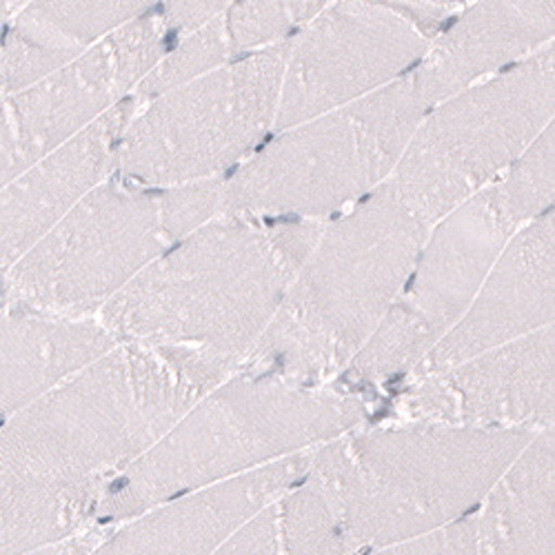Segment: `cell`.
<instances>
[{
    "instance_id": "484cf974",
    "label": "cell",
    "mask_w": 555,
    "mask_h": 555,
    "mask_svg": "<svg viewBox=\"0 0 555 555\" xmlns=\"http://www.w3.org/2000/svg\"><path fill=\"white\" fill-rule=\"evenodd\" d=\"M222 180L216 178L160 190L163 224L173 245L220 216Z\"/></svg>"
},
{
    "instance_id": "277c9868",
    "label": "cell",
    "mask_w": 555,
    "mask_h": 555,
    "mask_svg": "<svg viewBox=\"0 0 555 555\" xmlns=\"http://www.w3.org/2000/svg\"><path fill=\"white\" fill-rule=\"evenodd\" d=\"M369 411L372 402L336 383L298 387L236 369L105 485L96 522L118 525L171 498L313 451L353 431Z\"/></svg>"
},
{
    "instance_id": "8fae6325",
    "label": "cell",
    "mask_w": 555,
    "mask_h": 555,
    "mask_svg": "<svg viewBox=\"0 0 555 555\" xmlns=\"http://www.w3.org/2000/svg\"><path fill=\"white\" fill-rule=\"evenodd\" d=\"M176 40L154 3L74 63L0 96V188L129 99Z\"/></svg>"
},
{
    "instance_id": "83f0119b",
    "label": "cell",
    "mask_w": 555,
    "mask_h": 555,
    "mask_svg": "<svg viewBox=\"0 0 555 555\" xmlns=\"http://www.w3.org/2000/svg\"><path fill=\"white\" fill-rule=\"evenodd\" d=\"M229 3H160V14L167 27L180 38L184 34H192L214 18H218Z\"/></svg>"
},
{
    "instance_id": "603a6c76",
    "label": "cell",
    "mask_w": 555,
    "mask_h": 555,
    "mask_svg": "<svg viewBox=\"0 0 555 555\" xmlns=\"http://www.w3.org/2000/svg\"><path fill=\"white\" fill-rule=\"evenodd\" d=\"M224 12L205 27L180 36L171 44V50L163 56V61L133 89L131 96L138 105H145L167 94V91L190 85L224 67L227 63L236 61L224 27Z\"/></svg>"
},
{
    "instance_id": "6da1fadb",
    "label": "cell",
    "mask_w": 555,
    "mask_h": 555,
    "mask_svg": "<svg viewBox=\"0 0 555 555\" xmlns=\"http://www.w3.org/2000/svg\"><path fill=\"white\" fill-rule=\"evenodd\" d=\"M325 227L220 214L150 262L96 320L118 343L192 347L238 364Z\"/></svg>"
},
{
    "instance_id": "7402d4cb",
    "label": "cell",
    "mask_w": 555,
    "mask_h": 555,
    "mask_svg": "<svg viewBox=\"0 0 555 555\" xmlns=\"http://www.w3.org/2000/svg\"><path fill=\"white\" fill-rule=\"evenodd\" d=\"M332 504L307 478L245 520L214 555H360Z\"/></svg>"
},
{
    "instance_id": "8992f818",
    "label": "cell",
    "mask_w": 555,
    "mask_h": 555,
    "mask_svg": "<svg viewBox=\"0 0 555 555\" xmlns=\"http://www.w3.org/2000/svg\"><path fill=\"white\" fill-rule=\"evenodd\" d=\"M425 114L404 76L372 96L278 131L224 176L220 214L330 222L389 182Z\"/></svg>"
},
{
    "instance_id": "52a82bcc",
    "label": "cell",
    "mask_w": 555,
    "mask_h": 555,
    "mask_svg": "<svg viewBox=\"0 0 555 555\" xmlns=\"http://www.w3.org/2000/svg\"><path fill=\"white\" fill-rule=\"evenodd\" d=\"M553 42L434 105L415 127L389 182L429 227L487 190L553 125Z\"/></svg>"
},
{
    "instance_id": "9c48e42d",
    "label": "cell",
    "mask_w": 555,
    "mask_h": 555,
    "mask_svg": "<svg viewBox=\"0 0 555 555\" xmlns=\"http://www.w3.org/2000/svg\"><path fill=\"white\" fill-rule=\"evenodd\" d=\"M522 227L495 182L431 224L398 298L334 383L374 402L383 389L409 380L465 315L495 260Z\"/></svg>"
},
{
    "instance_id": "d4e9b609",
    "label": "cell",
    "mask_w": 555,
    "mask_h": 555,
    "mask_svg": "<svg viewBox=\"0 0 555 555\" xmlns=\"http://www.w3.org/2000/svg\"><path fill=\"white\" fill-rule=\"evenodd\" d=\"M553 141L551 125L522 154V158L495 180L502 196L525 224L553 209Z\"/></svg>"
},
{
    "instance_id": "7c38bea8",
    "label": "cell",
    "mask_w": 555,
    "mask_h": 555,
    "mask_svg": "<svg viewBox=\"0 0 555 555\" xmlns=\"http://www.w3.org/2000/svg\"><path fill=\"white\" fill-rule=\"evenodd\" d=\"M429 38L391 3H327L294 38L273 131L330 114L409 76Z\"/></svg>"
},
{
    "instance_id": "4316f807",
    "label": "cell",
    "mask_w": 555,
    "mask_h": 555,
    "mask_svg": "<svg viewBox=\"0 0 555 555\" xmlns=\"http://www.w3.org/2000/svg\"><path fill=\"white\" fill-rule=\"evenodd\" d=\"M474 514L438 531L376 548H366L360 555H478Z\"/></svg>"
},
{
    "instance_id": "7a4b0ae2",
    "label": "cell",
    "mask_w": 555,
    "mask_h": 555,
    "mask_svg": "<svg viewBox=\"0 0 555 555\" xmlns=\"http://www.w3.org/2000/svg\"><path fill=\"white\" fill-rule=\"evenodd\" d=\"M236 366L192 347L118 343L0 427V474L109 482Z\"/></svg>"
},
{
    "instance_id": "44dd1931",
    "label": "cell",
    "mask_w": 555,
    "mask_h": 555,
    "mask_svg": "<svg viewBox=\"0 0 555 555\" xmlns=\"http://www.w3.org/2000/svg\"><path fill=\"white\" fill-rule=\"evenodd\" d=\"M105 485L0 474V555H34L99 525Z\"/></svg>"
},
{
    "instance_id": "4dcf8cb0",
    "label": "cell",
    "mask_w": 555,
    "mask_h": 555,
    "mask_svg": "<svg viewBox=\"0 0 555 555\" xmlns=\"http://www.w3.org/2000/svg\"><path fill=\"white\" fill-rule=\"evenodd\" d=\"M18 5L16 3H0V40H3V34H5V29H8V25H10Z\"/></svg>"
},
{
    "instance_id": "5bb4252c",
    "label": "cell",
    "mask_w": 555,
    "mask_h": 555,
    "mask_svg": "<svg viewBox=\"0 0 555 555\" xmlns=\"http://www.w3.org/2000/svg\"><path fill=\"white\" fill-rule=\"evenodd\" d=\"M553 243L555 224L551 209L525 224L508 241L465 315L434 347L411 378L444 372L453 364L553 325Z\"/></svg>"
},
{
    "instance_id": "30bf717a",
    "label": "cell",
    "mask_w": 555,
    "mask_h": 555,
    "mask_svg": "<svg viewBox=\"0 0 555 555\" xmlns=\"http://www.w3.org/2000/svg\"><path fill=\"white\" fill-rule=\"evenodd\" d=\"M160 190L112 173L3 278L0 307L85 320L171 247Z\"/></svg>"
},
{
    "instance_id": "e0dca14e",
    "label": "cell",
    "mask_w": 555,
    "mask_h": 555,
    "mask_svg": "<svg viewBox=\"0 0 555 555\" xmlns=\"http://www.w3.org/2000/svg\"><path fill=\"white\" fill-rule=\"evenodd\" d=\"M555 3H474L429 44L409 78L427 112L551 44Z\"/></svg>"
},
{
    "instance_id": "cb8c5ba5",
    "label": "cell",
    "mask_w": 555,
    "mask_h": 555,
    "mask_svg": "<svg viewBox=\"0 0 555 555\" xmlns=\"http://www.w3.org/2000/svg\"><path fill=\"white\" fill-rule=\"evenodd\" d=\"M327 3H229L224 27L236 59L292 40Z\"/></svg>"
},
{
    "instance_id": "ba28073f",
    "label": "cell",
    "mask_w": 555,
    "mask_h": 555,
    "mask_svg": "<svg viewBox=\"0 0 555 555\" xmlns=\"http://www.w3.org/2000/svg\"><path fill=\"white\" fill-rule=\"evenodd\" d=\"M292 40L227 63L138 107L114 173L145 190L224 178L275 127Z\"/></svg>"
},
{
    "instance_id": "3957f363",
    "label": "cell",
    "mask_w": 555,
    "mask_h": 555,
    "mask_svg": "<svg viewBox=\"0 0 555 555\" xmlns=\"http://www.w3.org/2000/svg\"><path fill=\"white\" fill-rule=\"evenodd\" d=\"M429 229L391 182L332 218L236 369L298 387L334 383L398 298Z\"/></svg>"
},
{
    "instance_id": "d6986e66",
    "label": "cell",
    "mask_w": 555,
    "mask_h": 555,
    "mask_svg": "<svg viewBox=\"0 0 555 555\" xmlns=\"http://www.w3.org/2000/svg\"><path fill=\"white\" fill-rule=\"evenodd\" d=\"M154 3H21L0 40V96L80 59Z\"/></svg>"
},
{
    "instance_id": "f1b7e54d",
    "label": "cell",
    "mask_w": 555,
    "mask_h": 555,
    "mask_svg": "<svg viewBox=\"0 0 555 555\" xmlns=\"http://www.w3.org/2000/svg\"><path fill=\"white\" fill-rule=\"evenodd\" d=\"M404 18H409L421 31H425L429 38H436L449 21L465 8V3H444V0H438V3H391Z\"/></svg>"
},
{
    "instance_id": "5b68a950",
    "label": "cell",
    "mask_w": 555,
    "mask_h": 555,
    "mask_svg": "<svg viewBox=\"0 0 555 555\" xmlns=\"http://www.w3.org/2000/svg\"><path fill=\"white\" fill-rule=\"evenodd\" d=\"M535 434L434 423L353 429L313 449L305 478L366 551L472 516Z\"/></svg>"
},
{
    "instance_id": "f546056e",
    "label": "cell",
    "mask_w": 555,
    "mask_h": 555,
    "mask_svg": "<svg viewBox=\"0 0 555 555\" xmlns=\"http://www.w3.org/2000/svg\"><path fill=\"white\" fill-rule=\"evenodd\" d=\"M109 531H112V525H91L82 533H78L61 544L44 548V551H38L34 555H89L107 538Z\"/></svg>"
},
{
    "instance_id": "4fadbf2b",
    "label": "cell",
    "mask_w": 555,
    "mask_h": 555,
    "mask_svg": "<svg viewBox=\"0 0 555 555\" xmlns=\"http://www.w3.org/2000/svg\"><path fill=\"white\" fill-rule=\"evenodd\" d=\"M553 325L396 389L383 418L467 429L553 427Z\"/></svg>"
},
{
    "instance_id": "ac0fdd59",
    "label": "cell",
    "mask_w": 555,
    "mask_h": 555,
    "mask_svg": "<svg viewBox=\"0 0 555 555\" xmlns=\"http://www.w3.org/2000/svg\"><path fill=\"white\" fill-rule=\"evenodd\" d=\"M118 340L96 318L65 320L0 307V427Z\"/></svg>"
},
{
    "instance_id": "ffe728a7",
    "label": "cell",
    "mask_w": 555,
    "mask_h": 555,
    "mask_svg": "<svg viewBox=\"0 0 555 555\" xmlns=\"http://www.w3.org/2000/svg\"><path fill=\"white\" fill-rule=\"evenodd\" d=\"M553 427L538 431L476 508L478 555H553Z\"/></svg>"
},
{
    "instance_id": "2e32d148",
    "label": "cell",
    "mask_w": 555,
    "mask_h": 555,
    "mask_svg": "<svg viewBox=\"0 0 555 555\" xmlns=\"http://www.w3.org/2000/svg\"><path fill=\"white\" fill-rule=\"evenodd\" d=\"M138 107L133 96L125 99L0 188V278L114 173L120 138Z\"/></svg>"
},
{
    "instance_id": "9a60e30c",
    "label": "cell",
    "mask_w": 555,
    "mask_h": 555,
    "mask_svg": "<svg viewBox=\"0 0 555 555\" xmlns=\"http://www.w3.org/2000/svg\"><path fill=\"white\" fill-rule=\"evenodd\" d=\"M311 451L278 460L198 491L171 498L129 520L112 525L89 555H214L258 508L300 485Z\"/></svg>"
}]
</instances>
